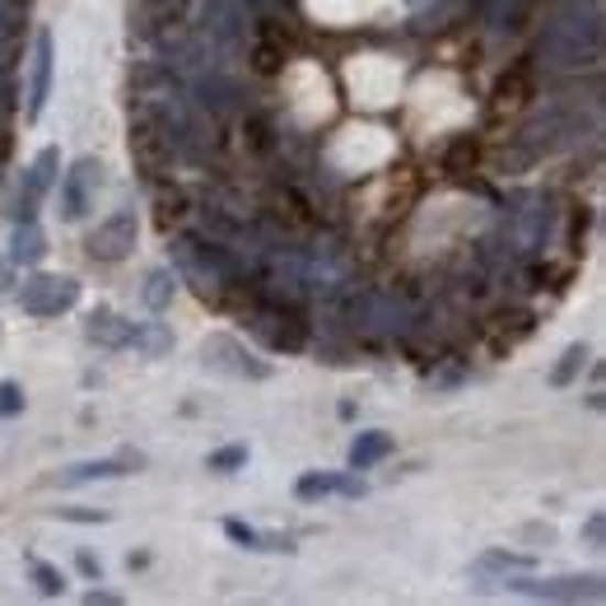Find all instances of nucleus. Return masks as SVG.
I'll return each instance as SVG.
<instances>
[{
	"instance_id": "nucleus-1",
	"label": "nucleus",
	"mask_w": 606,
	"mask_h": 606,
	"mask_svg": "<svg viewBox=\"0 0 606 606\" xmlns=\"http://www.w3.org/2000/svg\"><path fill=\"white\" fill-rule=\"evenodd\" d=\"M75 304H80V280H70V276L37 271V276H29L24 289H19V308H24L29 318H62Z\"/></svg>"
},
{
	"instance_id": "nucleus-2",
	"label": "nucleus",
	"mask_w": 606,
	"mask_h": 606,
	"mask_svg": "<svg viewBox=\"0 0 606 606\" xmlns=\"http://www.w3.org/2000/svg\"><path fill=\"white\" fill-rule=\"evenodd\" d=\"M135 239H141V220H135L131 206H122L89 233V257L93 262H126L135 252Z\"/></svg>"
},
{
	"instance_id": "nucleus-3",
	"label": "nucleus",
	"mask_w": 606,
	"mask_h": 606,
	"mask_svg": "<svg viewBox=\"0 0 606 606\" xmlns=\"http://www.w3.org/2000/svg\"><path fill=\"white\" fill-rule=\"evenodd\" d=\"M56 168H62V150L56 145L37 150V159L24 168V183H19V191H14V220H33L37 206H43V197L56 183Z\"/></svg>"
},
{
	"instance_id": "nucleus-4",
	"label": "nucleus",
	"mask_w": 606,
	"mask_h": 606,
	"mask_svg": "<svg viewBox=\"0 0 606 606\" xmlns=\"http://www.w3.org/2000/svg\"><path fill=\"white\" fill-rule=\"evenodd\" d=\"M99 187H103V164L99 159H75L70 173H62V214L66 220H85L93 197H99Z\"/></svg>"
},
{
	"instance_id": "nucleus-5",
	"label": "nucleus",
	"mask_w": 606,
	"mask_h": 606,
	"mask_svg": "<svg viewBox=\"0 0 606 606\" xmlns=\"http://www.w3.org/2000/svg\"><path fill=\"white\" fill-rule=\"evenodd\" d=\"M201 355H206V368H214V374H229V378H271V364L257 360V355H247V345L233 341V337H210L201 345Z\"/></svg>"
},
{
	"instance_id": "nucleus-6",
	"label": "nucleus",
	"mask_w": 606,
	"mask_h": 606,
	"mask_svg": "<svg viewBox=\"0 0 606 606\" xmlns=\"http://www.w3.org/2000/svg\"><path fill=\"white\" fill-rule=\"evenodd\" d=\"M508 588H518V593H532V597H546V602H597L602 588H597V579H514Z\"/></svg>"
},
{
	"instance_id": "nucleus-7",
	"label": "nucleus",
	"mask_w": 606,
	"mask_h": 606,
	"mask_svg": "<svg viewBox=\"0 0 606 606\" xmlns=\"http://www.w3.org/2000/svg\"><path fill=\"white\" fill-rule=\"evenodd\" d=\"M295 495H299V499H327V495L364 499V495H368V485L355 481V476H341V472H308V476H299Z\"/></svg>"
},
{
	"instance_id": "nucleus-8",
	"label": "nucleus",
	"mask_w": 606,
	"mask_h": 606,
	"mask_svg": "<svg viewBox=\"0 0 606 606\" xmlns=\"http://www.w3.org/2000/svg\"><path fill=\"white\" fill-rule=\"evenodd\" d=\"M52 93V33L43 29L33 43V85H29V122H37Z\"/></svg>"
},
{
	"instance_id": "nucleus-9",
	"label": "nucleus",
	"mask_w": 606,
	"mask_h": 606,
	"mask_svg": "<svg viewBox=\"0 0 606 606\" xmlns=\"http://www.w3.org/2000/svg\"><path fill=\"white\" fill-rule=\"evenodd\" d=\"M85 337H89L93 345H103V350H126V341H131V322L122 318V312L99 308V312H89Z\"/></svg>"
},
{
	"instance_id": "nucleus-10",
	"label": "nucleus",
	"mask_w": 606,
	"mask_h": 606,
	"mask_svg": "<svg viewBox=\"0 0 606 606\" xmlns=\"http://www.w3.org/2000/svg\"><path fill=\"white\" fill-rule=\"evenodd\" d=\"M47 257V233L37 220H14V243H10V266H37Z\"/></svg>"
},
{
	"instance_id": "nucleus-11",
	"label": "nucleus",
	"mask_w": 606,
	"mask_h": 606,
	"mask_svg": "<svg viewBox=\"0 0 606 606\" xmlns=\"http://www.w3.org/2000/svg\"><path fill=\"white\" fill-rule=\"evenodd\" d=\"M393 434H383V429H368V434H360L355 443H350V466L355 472H368V466H378L383 458H393Z\"/></svg>"
},
{
	"instance_id": "nucleus-12",
	"label": "nucleus",
	"mask_w": 606,
	"mask_h": 606,
	"mask_svg": "<svg viewBox=\"0 0 606 606\" xmlns=\"http://www.w3.org/2000/svg\"><path fill=\"white\" fill-rule=\"evenodd\" d=\"M126 350H141L145 360H164L173 350V331L164 322H131V341Z\"/></svg>"
},
{
	"instance_id": "nucleus-13",
	"label": "nucleus",
	"mask_w": 606,
	"mask_h": 606,
	"mask_svg": "<svg viewBox=\"0 0 606 606\" xmlns=\"http://www.w3.org/2000/svg\"><path fill=\"white\" fill-rule=\"evenodd\" d=\"M112 476H131L122 458H103V462H75L62 472V485H89V481H112Z\"/></svg>"
},
{
	"instance_id": "nucleus-14",
	"label": "nucleus",
	"mask_w": 606,
	"mask_h": 606,
	"mask_svg": "<svg viewBox=\"0 0 606 606\" xmlns=\"http://www.w3.org/2000/svg\"><path fill=\"white\" fill-rule=\"evenodd\" d=\"M173 289H178V280H173V271H154V276L145 280V308H154V312H164L168 304H173Z\"/></svg>"
},
{
	"instance_id": "nucleus-15",
	"label": "nucleus",
	"mask_w": 606,
	"mask_h": 606,
	"mask_svg": "<svg viewBox=\"0 0 606 606\" xmlns=\"http://www.w3.org/2000/svg\"><path fill=\"white\" fill-rule=\"evenodd\" d=\"M583 364H588V345H570V350L560 355V364L551 368V387H570V383L579 378Z\"/></svg>"
},
{
	"instance_id": "nucleus-16",
	"label": "nucleus",
	"mask_w": 606,
	"mask_h": 606,
	"mask_svg": "<svg viewBox=\"0 0 606 606\" xmlns=\"http://www.w3.org/2000/svg\"><path fill=\"white\" fill-rule=\"evenodd\" d=\"M29 570H33V583H37V593H43V597H62V593H66V579H62V570H56V564L33 560Z\"/></svg>"
},
{
	"instance_id": "nucleus-17",
	"label": "nucleus",
	"mask_w": 606,
	"mask_h": 606,
	"mask_svg": "<svg viewBox=\"0 0 606 606\" xmlns=\"http://www.w3.org/2000/svg\"><path fill=\"white\" fill-rule=\"evenodd\" d=\"M243 462H247V448L229 443V448H220V453H210V472H239Z\"/></svg>"
},
{
	"instance_id": "nucleus-18",
	"label": "nucleus",
	"mask_w": 606,
	"mask_h": 606,
	"mask_svg": "<svg viewBox=\"0 0 606 606\" xmlns=\"http://www.w3.org/2000/svg\"><path fill=\"white\" fill-rule=\"evenodd\" d=\"M481 570H532L527 555H508V551H485L481 555Z\"/></svg>"
},
{
	"instance_id": "nucleus-19",
	"label": "nucleus",
	"mask_w": 606,
	"mask_h": 606,
	"mask_svg": "<svg viewBox=\"0 0 606 606\" xmlns=\"http://www.w3.org/2000/svg\"><path fill=\"white\" fill-rule=\"evenodd\" d=\"M24 410V387L19 383H0V420H14Z\"/></svg>"
},
{
	"instance_id": "nucleus-20",
	"label": "nucleus",
	"mask_w": 606,
	"mask_h": 606,
	"mask_svg": "<svg viewBox=\"0 0 606 606\" xmlns=\"http://www.w3.org/2000/svg\"><path fill=\"white\" fill-rule=\"evenodd\" d=\"M224 532H229V541H239V546H252V551H262V532H257V527H247V522H239V518H229V522H224Z\"/></svg>"
},
{
	"instance_id": "nucleus-21",
	"label": "nucleus",
	"mask_w": 606,
	"mask_h": 606,
	"mask_svg": "<svg viewBox=\"0 0 606 606\" xmlns=\"http://www.w3.org/2000/svg\"><path fill=\"white\" fill-rule=\"evenodd\" d=\"M56 514L70 522H108V514H89V508H56Z\"/></svg>"
},
{
	"instance_id": "nucleus-22",
	"label": "nucleus",
	"mask_w": 606,
	"mask_h": 606,
	"mask_svg": "<svg viewBox=\"0 0 606 606\" xmlns=\"http://www.w3.org/2000/svg\"><path fill=\"white\" fill-rule=\"evenodd\" d=\"M583 532H588V541H593V546H602V537H606V518H602V514H593Z\"/></svg>"
},
{
	"instance_id": "nucleus-23",
	"label": "nucleus",
	"mask_w": 606,
	"mask_h": 606,
	"mask_svg": "<svg viewBox=\"0 0 606 606\" xmlns=\"http://www.w3.org/2000/svg\"><path fill=\"white\" fill-rule=\"evenodd\" d=\"M75 564H80V574H85V579H99V574H103V570H99V560H93L89 551H80V560H75Z\"/></svg>"
},
{
	"instance_id": "nucleus-24",
	"label": "nucleus",
	"mask_w": 606,
	"mask_h": 606,
	"mask_svg": "<svg viewBox=\"0 0 606 606\" xmlns=\"http://www.w3.org/2000/svg\"><path fill=\"white\" fill-rule=\"evenodd\" d=\"M85 602H89V606H117L122 597H117V593H108V588H93V593H89Z\"/></svg>"
},
{
	"instance_id": "nucleus-25",
	"label": "nucleus",
	"mask_w": 606,
	"mask_h": 606,
	"mask_svg": "<svg viewBox=\"0 0 606 606\" xmlns=\"http://www.w3.org/2000/svg\"><path fill=\"white\" fill-rule=\"evenodd\" d=\"M10 289V262H0V295Z\"/></svg>"
}]
</instances>
